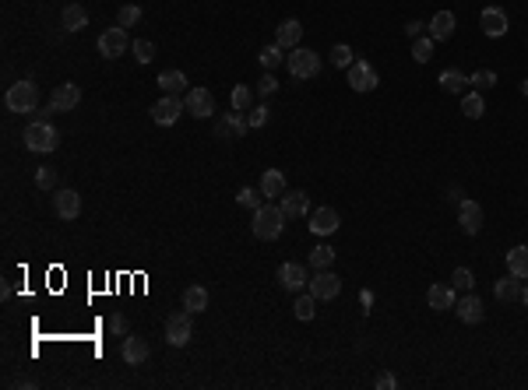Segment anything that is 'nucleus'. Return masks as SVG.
I'll list each match as a JSON object with an SVG mask.
<instances>
[{
	"mask_svg": "<svg viewBox=\"0 0 528 390\" xmlns=\"http://www.w3.org/2000/svg\"><path fill=\"white\" fill-rule=\"evenodd\" d=\"M275 88H279V81H275V74H272V71H264V78L257 81V88H253V92H257L260 99H268V95H272Z\"/></svg>",
	"mask_w": 528,
	"mask_h": 390,
	"instance_id": "obj_44",
	"label": "nucleus"
},
{
	"mask_svg": "<svg viewBox=\"0 0 528 390\" xmlns=\"http://www.w3.org/2000/svg\"><path fill=\"white\" fill-rule=\"evenodd\" d=\"M78 102H81V88H78L74 81L57 85L53 95H50V109H53V113H71V109H78Z\"/></svg>",
	"mask_w": 528,
	"mask_h": 390,
	"instance_id": "obj_11",
	"label": "nucleus"
},
{
	"mask_svg": "<svg viewBox=\"0 0 528 390\" xmlns=\"http://www.w3.org/2000/svg\"><path fill=\"white\" fill-rule=\"evenodd\" d=\"M468 85L479 88V92H482V88H493V85H496V74H493V71H475V74L468 78Z\"/></svg>",
	"mask_w": 528,
	"mask_h": 390,
	"instance_id": "obj_43",
	"label": "nucleus"
},
{
	"mask_svg": "<svg viewBox=\"0 0 528 390\" xmlns=\"http://www.w3.org/2000/svg\"><path fill=\"white\" fill-rule=\"evenodd\" d=\"M138 22H141V8H138V4H124V8L117 11V25H120V29H134Z\"/></svg>",
	"mask_w": 528,
	"mask_h": 390,
	"instance_id": "obj_38",
	"label": "nucleus"
},
{
	"mask_svg": "<svg viewBox=\"0 0 528 390\" xmlns=\"http://www.w3.org/2000/svg\"><path fill=\"white\" fill-rule=\"evenodd\" d=\"M4 106H8V113H32V109L39 106V88L25 78V81H18V85L8 88Z\"/></svg>",
	"mask_w": 528,
	"mask_h": 390,
	"instance_id": "obj_3",
	"label": "nucleus"
},
{
	"mask_svg": "<svg viewBox=\"0 0 528 390\" xmlns=\"http://www.w3.org/2000/svg\"><path fill=\"white\" fill-rule=\"evenodd\" d=\"M331 264H335V250H331V246H324V243H321V246H314V250H310V267L324 271V267H331Z\"/></svg>",
	"mask_w": 528,
	"mask_h": 390,
	"instance_id": "obj_37",
	"label": "nucleus"
},
{
	"mask_svg": "<svg viewBox=\"0 0 528 390\" xmlns=\"http://www.w3.org/2000/svg\"><path fill=\"white\" fill-rule=\"evenodd\" d=\"M246 123H250V130H260L264 123H268V106H253L246 113Z\"/></svg>",
	"mask_w": 528,
	"mask_h": 390,
	"instance_id": "obj_42",
	"label": "nucleus"
},
{
	"mask_svg": "<svg viewBox=\"0 0 528 390\" xmlns=\"http://www.w3.org/2000/svg\"><path fill=\"white\" fill-rule=\"evenodd\" d=\"M454 25H458V22H454L451 11H437L426 29H430V39H433V43H447V39L454 36Z\"/></svg>",
	"mask_w": 528,
	"mask_h": 390,
	"instance_id": "obj_21",
	"label": "nucleus"
},
{
	"mask_svg": "<svg viewBox=\"0 0 528 390\" xmlns=\"http://www.w3.org/2000/svg\"><path fill=\"white\" fill-rule=\"evenodd\" d=\"M430 57H433V39L430 36H416L412 39V60L416 64H430Z\"/></svg>",
	"mask_w": 528,
	"mask_h": 390,
	"instance_id": "obj_34",
	"label": "nucleus"
},
{
	"mask_svg": "<svg viewBox=\"0 0 528 390\" xmlns=\"http://www.w3.org/2000/svg\"><path fill=\"white\" fill-rule=\"evenodd\" d=\"M423 29H426L423 22H409V25H405V36H409V39H416V36H423Z\"/></svg>",
	"mask_w": 528,
	"mask_h": 390,
	"instance_id": "obj_48",
	"label": "nucleus"
},
{
	"mask_svg": "<svg viewBox=\"0 0 528 390\" xmlns=\"http://www.w3.org/2000/svg\"><path fill=\"white\" fill-rule=\"evenodd\" d=\"M36 187H39V190H53V187H57V169L39 166V169H36Z\"/></svg>",
	"mask_w": 528,
	"mask_h": 390,
	"instance_id": "obj_41",
	"label": "nucleus"
},
{
	"mask_svg": "<svg viewBox=\"0 0 528 390\" xmlns=\"http://www.w3.org/2000/svg\"><path fill=\"white\" fill-rule=\"evenodd\" d=\"M345 71H349V88H352V92H374V88L381 85L377 71H374L367 60H352Z\"/></svg>",
	"mask_w": 528,
	"mask_h": 390,
	"instance_id": "obj_8",
	"label": "nucleus"
},
{
	"mask_svg": "<svg viewBox=\"0 0 528 390\" xmlns=\"http://www.w3.org/2000/svg\"><path fill=\"white\" fill-rule=\"evenodd\" d=\"M120 355H124V362H127V365H141V362L152 355V348H148V341H145V337H138V334H127V337H124V348H120Z\"/></svg>",
	"mask_w": 528,
	"mask_h": 390,
	"instance_id": "obj_20",
	"label": "nucleus"
},
{
	"mask_svg": "<svg viewBox=\"0 0 528 390\" xmlns=\"http://www.w3.org/2000/svg\"><path fill=\"white\" fill-rule=\"evenodd\" d=\"M300 39H303V25H300L296 18H286V22L279 25V32H275V43H279L282 50H296Z\"/></svg>",
	"mask_w": 528,
	"mask_h": 390,
	"instance_id": "obj_22",
	"label": "nucleus"
},
{
	"mask_svg": "<svg viewBox=\"0 0 528 390\" xmlns=\"http://www.w3.org/2000/svg\"><path fill=\"white\" fill-rule=\"evenodd\" d=\"M521 95H524V99H528V81H521Z\"/></svg>",
	"mask_w": 528,
	"mask_h": 390,
	"instance_id": "obj_50",
	"label": "nucleus"
},
{
	"mask_svg": "<svg viewBox=\"0 0 528 390\" xmlns=\"http://www.w3.org/2000/svg\"><path fill=\"white\" fill-rule=\"evenodd\" d=\"M110 330H113L117 337H127V334H131V323H127V316H124V313H113V316H110Z\"/></svg>",
	"mask_w": 528,
	"mask_h": 390,
	"instance_id": "obj_46",
	"label": "nucleus"
},
{
	"mask_svg": "<svg viewBox=\"0 0 528 390\" xmlns=\"http://www.w3.org/2000/svg\"><path fill=\"white\" fill-rule=\"evenodd\" d=\"M458 222H461V232H465V236H479V232H482V222H486L482 204H475L472 197H465V201L458 204Z\"/></svg>",
	"mask_w": 528,
	"mask_h": 390,
	"instance_id": "obj_10",
	"label": "nucleus"
},
{
	"mask_svg": "<svg viewBox=\"0 0 528 390\" xmlns=\"http://www.w3.org/2000/svg\"><path fill=\"white\" fill-rule=\"evenodd\" d=\"M183 113H187V102H183L180 95H162V99L152 106V120H155L159 127H173Z\"/></svg>",
	"mask_w": 528,
	"mask_h": 390,
	"instance_id": "obj_6",
	"label": "nucleus"
},
{
	"mask_svg": "<svg viewBox=\"0 0 528 390\" xmlns=\"http://www.w3.org/2000/svg\"><path fill=\"white\" fill-rule=\"evenodd\" d=\"M279 285H282V288H289V292H303V285H310V274H307V267H303V264L289 260V264H282V267H279Z\"/></svg>",
	"mask_w": 528,
	"mask_h": 390,
	"instance_id": "obj_17",
	"label": "nucleus"
},
{
	"mask_svg": "<svg viewBox=\"0 0 528 390\" xmlns=\"http://www.w3.org/2000/svg\"><path fill=\"white\" fill-rule=\"evenodd\" d=\"M250 229H253V236H257V239H264V243L279 239V236H282V229H286V215H282V208H275V204H260V208L253 211Z\"/></svg>",
	"mask_w": 528,
	"mask_h": 390,
	"instance_id": "obj_1",
	"label": "nucleus"
},
{
	"mask_svg": "<svg viewBox=\"0 0 528 390\" xmlns=\"http://www.w3.org/2000/svg\"><path fill=\"white\" fill-rule=\"evenodd\" d=\"M208 288L204 285H190L187 292H183V309H190V313H204L208 309Z\"/></svg>",
	"mask_w": 528,
	"mask_h": 390,
	"instance_id": "obj_28",
	"label": "nucleus"
},
{
	"mask_svg": "<svg viewBox=\"0 0 528 390\" xmlns=\"http://www.w3.org/2000/svg\"><path fill=\"white\" fill-rule=\"evenodd\" d=\"M461 113H465L468 120H479V116L486 113V99H482L479 92H468V95L461 99Z\"/></svg>",
	"mask_w": 528,
	"mask_h": 390,
	"instance_id": "obj_31",
	"label": "nucleus"
},
{
	"mask_svg": "<svg viewBox=\"0 0 528 390\" xmlns=\"http://www.w3.org/2000/svg\"><path fill=\"white\" fill-rule=\"evenodd\" d=\"M286 64H289V74H293V78H300V81H307V78H317V74H321V57H317L314 50H307V46H296V50L286 57Z\"/></svg>",
	"mask_w": 528,
	"mask_h": 390,
	"instance_id": "obj_4",
	"label": "nucleus"
},
{
	"mask_svg": "<svg viewBox=\"0 0 528 390\" xmlns=\"http://www.w3.org/2000/svg\"><path fill=\"white\" fill-rule=\"evenodd\" d=\"M454 313H458V320H461V323H482L486 306H482V299H479L475 292H465V295L454 302Z\"/></svg>",
	"mask_w": 528,
	"mask_h": 390,
	"instance_id": "obj_15",
	"label": "nucleus"
},
{
	"mask_svg": "<svg viewBox=\"0 0 528 390\" xmlns=\"http://www.w3.org/2000/svg\"><path fill=\"white\" fill-rule=\"evenodd\" d=\"M472 285H475L472 271H468V267H454V274H451V288H454V292H472Z\"/></svg>",
	"mask_w": 528,
	"mask_h": 390,
	"instance_id": "obj_39",
	"label": "nucleus"
},
{
	"mask_svg": "<svg viewBox=\"0 0 528 390\" xmlns=\"http://www.w3.org/2000/svg\"><path fill=\"white\" fill-rule=\"evenodd\" d=\"M338 225H342V218L335 208H314L310 211V232L314 236H331V232H338Z\"/></svg>",
	"mask_w": 528,
	"mask_h": 390,
	"instance_id": "obj_16",
	"label": "nucleus"
},
{
	"mask_svg": "<svg viewBox=\"0 0 528 390\" xmlns=\"http://www.w3.org/2000/svg\"><path fill=\"white\" fill-rule=\"evenodd\" d=\"M507 271L514 278H528V246H514L507 253Z\"/></svg>",
	"mask_w": 528,
	"mask_h": 390,
	"instance_id": "obj_30",
	"label": "nucleus"
},
{
	"mask_svg": "<svg viewBox=\"0 0 528 390\" xmlns=\"http://www.w3.org/2000/svg\"><path fill=\"white\" fill-rule=\"evenodd\" d=\"M57 144H60V134H57V127H53L50 120H32V123L25 127V148H29V152L50 155Z\"/></svg>",
	"mask_w": 528,
	"mask_h": 390,
	"instance_id": "obj_2",
	"label": "nucleus"
},
{
	"mask_svg": "<svg viewBox=\"0 0 528 390\" xmlns=\"http://www.w3.org/2000/svg\"><path fill=\"white\" fill-rule=\"evenodd\" d=\"M131 50V36H127V29H106L103 36H99V53L106 57V60H117V57H124Z\"/></svg>",
	"mask_w": 528,
	"mask_h": 390,
	"instance_id": "obj_7",
	"label": "nucleus"
},
{
	"mask_svg": "<svg viewBox=\"0 0 528 390\" xmlns=\"http://www.w3.org/2000/svg\"><path fill=\"white\" fill-rule=\"evenodd\" d=\"M395 386H398L395 372H381V376H377V390H395Z\"/></svg>",
	"mask_w": 528,
	"mask_h": 390,
	"instance_id": "obj_47",
	"label": "nucleus"
},
{
	"mask_svg": "<svg viewBox=\"0 0 528 390\" xmlns=\"http://www.w3.org/2000/svg\"><path fill=\"white\" fill-rule=\"evenodd\" d=\"M159 88H162L166 95H180V92H187V88H190V81H187V74H183V71H176V67H173V71H162V74H159Z\"/></svg>",
	"mask_w": 528,
	"mask_h": 390,
	"instance_id": "obj_23",
	"label": "nucleus"
},
{
	"mask_svg": "<svg viewBox=\"0 0 528 390\" xmlns=\"http://www.w3.org/2000/svg\"><path fill=\"white\" fill-rule=\"evenodd\" d=\"M444 201H447V204H461V201H465V194H461V187H451Z\"/></svg>",
	"mask_w": 528,
	"mask_h": 390,
	"instance_id": "obj_49",
	"label": "nucleus"
},
{
	"mask_svg": "<svg viewBox=\"0 0 528 390\" xmlns=\"http://www.w3.org/2000/svg\"><path fill=\"white\" fill-rule=\"evenodd\" d=\"M53 211H57V218L74 222V218L81 215V197H78V190H67V187L53 190Z\"/></svg>",
	"mask_w": 528,
	"mask_h": 390,
	"instance_id": "obj_13",
	"label": "nucleus"
},
{
	"mask_svg": "<svg viewBox=\"0 0 528 390\" xmlns=\"http://www.w3.org/2000/svg\"><path fill=\"white\" fill-rule=\"evenodd\" d=\"M257 60H260V67H264V71H275L286 57H282V46H279V43H272V46H264V50L257 53Z\"/></svg>",
	"mask_w": 528,
	"mask_h": 390,
	"instance_id": "obj_33",
	"label": "nucleus"
},
{
	"mask_svg": "<svg viewBox=\"0 0 528 390\" xmlns=\"http://www.w3.org/2000/svg\"><path fill=\"white\" fill-rule=\"evenodd\" d=\"M253 95H257V92H250L246 85H236V88H232V109H236V113H250V109H253Z\"/></svg>",
	"mask_w": 528,
	"mask_h": 390,
	"instance_id": "obj_35",
	"label": "nucleus"
},
{
	"mask_svg": "<svg viewBox=\"0 0 528 390\" xmlns=\"http://www.w3.org/2000/svg\"><path fill=\"white\" fill-rule=\"evenodd\" d=\"M331 64H335V67H349V64H352V50H349L345 43H338V46L331 50Z\"/></svg>",
	"mask_w": 528,
	"mask_h": 390,
	"instance_id": "obj_45",
	"label": "nucleus"
},
{
	"mask_svg": "<svg viewBox=\"0 0 528 390\" xmlns=\"http://www.w3.org/2000/svg\"><path fill=\"white\" fill-rule=\"evenodd\" d=\"M307 292H314L317 299H335V295L342 292V278H338L331 267H324V271H317V274L310 278Z\"/></svg>",
	"mask_w": 528,
	"mask_h": 390,
	"instance_id": "obj_14",
	"label": "nucleus"
},
{
	"mask_svg": "<svg viewBox=\"0 0 528 390\" xmlns=\"http://www.w3.org/2000/svg\"><path fill=\"white\" fill-rule=\"evenodd\" d=\"M493 295H496L500 302H517V299H521V278H514V274L507 271V278H500V281L493 285Z\"/></svg>",
	"mask_w": 528,
	"mask_h": 390,
	"instance_id": "obj_24",
	"label": "nucleus"
},
{
	"mask_svg": "<svg viewBox=\"0 0 528 390\" xmlns=\"http://www.w3.org/2000/svg\"><path fill=\"white\" fill-rule=\"evenodd\" d=\"M131 50H134V60H138V64H152V57H155V46H152L148 39H134Z\"/></svg>",
	"mask_w": 528,
	"mask_h": 390,
	"instance_id": "obj_40",
	"label": "nucleus"
},
{
	"mask_svg": "<svg viewBox=\"0 0 528 390\" xmlns=\"http://www.w3.org/2000/svg\"><path fill=\"white\" fill-rule=\"evenodd\" d=\"M246 130H250V123H246V116L236 113V109H232V113H222L218 123H215V137H218V141H239Z\"/></svg>",
	"mask_w": 528,
	"mask_h": 390,
	"instance_id": "obj_9",
	"label": "nucleus"
},
{
	"mask_svg": "<svg viewBox=\"0 0 528 390\" xmlns=\"http://www.w3.org/2000/svg\"><path fill=\"white\" fill-rule=\"evenodd\" d=\"M183 102H187V113L197 116V120H208V116L215 113V95H211L208 88H187Z\"/></svg>",
	"mask_w": 528,
	"mask_h": 390,
	"instance_id": "obj_12",
	"label": "nucleus"
},
{
	"mask_svg": "<svg viewBox=\"0 0 528 390\" xmlns=\"http://www.w3.org/2000/svg\"><path fill=\"white\" fill-rule=\"evenodd\" d=\"M260 197H264V194L253 190V187H239V190H236V204H239V208H250V211H257V208L264 204Z\"/></svg>",
	"mask_w": 528,
	"mask_h": 390,
	"instance_id": "obj_36",
	"label": "nucleus"
},
{
	"mask_svg": "<svg viewBox=\"0 0 528 390\" xmlns=\"http://www.w3.org/2000/svg\"><path fill=\"white\" fill-rule=\"evenodd\" d=\"M279 208H282L286 218H303V215H310V197L303 190H286L279 197Z\"/></svg>",
	"mask_w": 528,
	"mask_h": 390,
	"instance_id": "obj_18",
	"label": "nucleus"
},
{
	"mask_svg": "<svg viewBox=\"0 0 528 390\" xmlns=\"http://www.w3.org/2000/svg\"><path fill=\"white\" fill-rule=\"evenodd\" d=\"M260 194L264 197H282L286 194V176L279 169H268V173L260 176Z\"/></svg>",
	"mask_w": 528,
	"mask_h": 390,
	"instance_id": "obj_29",
	"label": "nucleus"
},
{
	"mask_svg": "<svg viewBox=\"0 0 528 390\" xmlns=\"http://www.w3.org/2000/svg\"><path fill=\"white\" fill-rule=\"evenodd\" d=\"M60 25H64L67 32H81V29L88 25V11H85L81 4H67L64 15H60Z\"/></svg>",
	"mask_w": 528,
	"mask_h": 390,
	"instance_id": "obj_25",
	"label": "nucleus"
},
{
	"mask_svg": "<svg viewBox=\"0 0 528 390\" xmlns=\"http://www.w3.org/2000/svg\"><path fill=\"white\" fill-rule=\"evenodd\" d=\"M190 309H180V313H169L166 316V341L173 344V348H183V344H190V337H194V323H190Z\"/></svg>",
	"mask_w": 528,
	"mask_h": 390,
	"instance_id": "obj_5",
	"label": "nucleus"
},
{
	"mask_svg": "<svg viewBox=\"0 0 528 390\" xmlns=\"http://www.w3.org/2000/svg\"><path fill=\"white\" fill-rule=\"evenodd\" d=\"M426 302H430V309H451L454 306V288L451 285H430Z\"/></svg>",
	"mask_w": 528,
	"mask_h": 390,
	"instance_id": "obj_27",
	"label": "nucleus"
},
{
	"mask_svg": "<svg viewBox=\"0 0 528 390\" xmlns=\"http://www.w3.org/2000/svg\"><path fill=\"white\" fill-rule=\"evenodd\" d=\"M440 88L444 92H451V95H461L465 88H468V74H461V71H454V67H447V71H440Z\"/></svg>",
	"mask_w": 528,
	"mask_h": 390,
	"instance_id": "obj_26",
	"label": "nucleus"
},
{
	"mask_svg": "<svg viewBox=\"0 0 528 390\" xmlns=\"http://www.w3.org/2000/svg\"><path fill=\"white\" fill-rule=\"evenodd\" d=\"M293 313H296V320H314V316H317V295H314V292L300 295L296 306H293Z\"/></svg>",
	"mask_w": 528,
	"mask_h": 390,
	"instance_id": "obj_32",
	"label": "nucleus"
},
{
	"mask_svg": "<svg viewBox=\"0 0 528 390\" xmlns=\"http://www.w3.org/2000/svg\"><path fill=\"white\" fill-rule=\"evenodd\" d=\"M521 302H524V306H528V288H521Z\"/></svg>",
	"mask_w": 528,
	"mask_h": 390,
	"instance_id": "obj_51",
	"label": "nucleus"
},
{
	"mask_svg": "<svg viewBox=\"0 0 528 390\" xmlns=\"http://www.w3.org/2000/svg\"><path fill=\"white\" fill-rule=\"evenodd\" d=\"M479 29H482V36L500 39V36L507 32V15H503L500 8H486V11L479 15Z\"/></svg>",
	"mask_w": 528,
	"mask_h": 390,
	"instance_id": "obj_19",
	"label": "nucleus"
}]
</instances>
